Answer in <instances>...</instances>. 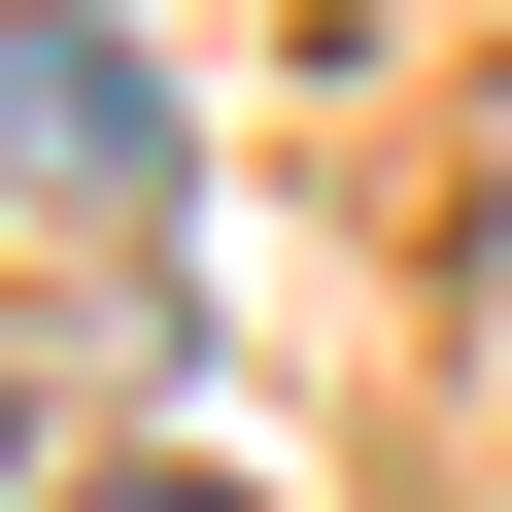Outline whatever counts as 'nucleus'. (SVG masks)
Wrapping results in <instances>:
<instances>
[{"instance_id": "nucleus-1", "label": "nucleus", "mask_w": 512, "mask_h": 512, "mask_svg": "<svg viewBox=\"0 0 512 512\" xmlns=\"http://www.w3.org/2000/svg\"><path fill=\"white\" fill-rule=\"evenodd\" d=\"M103 205H171V69L137 35H0V239H103Z\"/></svg>"}, {"instance_id": "nucleus-2", "label": "nucleus", "mask_w": 512, "mask_h": 512, "mask_svg": "<svg viewBox=\"0 0 512 512\" xmlns=\"http://www.w3.org/2000/svg\"><path fill=\"white\" fill-rule=\"evenodd\" d=\"M103 512H239V478H103Z\"/></svg>"}]
</instances>
